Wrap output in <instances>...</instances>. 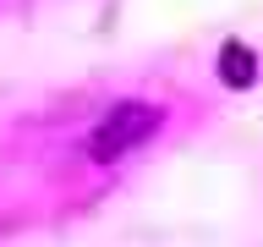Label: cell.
Returning a JSON list of instances; mask_svg holds the SVG:
<instances>
[{
	"label": "cell",
	"mask_w": 263,
	"mask_h": 247,
	"mask_svg": "<svg viewBox=\"0 0 263 247\" xmlns=\"http://www.w3.org/2000/svg\"><path fill=\"white\" fill-rule=\"evenodd\" d=\"M159 132V110L154 104H115L104 121L93 127V137H88V154L93 160H121V154H132L137 143H148Z\"/></svg>",
	"instance_id": "1"
},
{
	"label": "cell",
	"mask_w": 263,
	"mask_h": 247,
	"mask_svg": "<svg viewBox=\"0 0 263 247\" xmlns=\"http://www.w3.org/2000/svg\"><path fill=\"white\" fill-rule=\"evenodd\" d=\"M219 77H225L230 88H252V77H258V55L230 39V44L219 49Z\"/></svg>",
	"instance_id": "2"
}]
</instances>
